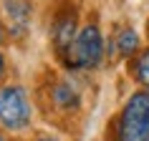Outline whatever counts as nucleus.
Listing matches in <instances>:
<instances>
[{"instance_id":"obj_13","label":"nucleus","mask_w":149,"mask_h":141,"mask_svg":"<svg viewBox=\"0 0 149 141\" xmlns=\"http://www.w3.org/2000/svg\"><path fill=\"white\" fill-rule=\"evenodd\" d=\"M147 30H149V23H147Z\"/></svg>"},{"instance_id":"obj_4","label":"nucleus","mask_w":149,"mask_h":141,"mask_svg":"<svg viewBox=\"0 0 149 141\" xmlns=\"http://www.w3.org/2000/svg\"><path fill=\"white\" fill-rule=\"evenodd\" d=\"M76 28H79V20H76V13H71V10H66V13H61V15H56L53 20V28H51V35H53V46L58 48V53H66L68 50V46L76 40Z\"/></svg>"},{"instance_id":"obj_12","label":"nucleus","mask_w":149,"mask_h":141,"mask_svg":"<svg viewBox=\"0 0 149 141\" xmlns=\"http://www.w3.org/2000/svg\"><path fill=\"white\" fill-rule=\"evenodd\" d=\"M0 141H5V136H3V133H0Z\"/></svg>"},{"instance_id":"obj_9","label":"nucleus","mask_w":149,"mask_h":141,"mask_svg":"<svg viewBox=\"0 0 149 141\" xmlns=\"http://www.w3.org/2000/svg\"><path fill=\"white\" fill-rule=\"evenodd\" d=\"M5 76V58H3V53H0V78Z\"/></svg>"},{"instance_id":"obj_7","label":"nucleus","mask_w":149,"mask_h":141,"mask_svg":"<svg viewBox=\"0 0 149 141\" xmlns=\"http://www.w3.org/2000/svg\"><path fill=\"white\" fill-rule=\"evenodd\" d=\"M116 48H119V53L124 55V58L134 55L136 50H139V35H136V30H132V28L121 30L119 38H116Z\"/></svg>"},{"instance_id":"obj_11","label":"nucleus","mask_w":149,"mask_h":141,"mask_svg":"<svg viewBox=\"0 0 149 141\" xmlns=\"http://www.w3.org/2000/svg\"><path fill=\"white\" fill-rule=\"evenodd\" d=\"M5 40V30H3V23H0V43Z\"/></svg>"},{"instance_id":"obj_2","label":"nucleus","mask_w":149,"mask_h":141,"mask_svg":"<svg viewBox=\"0 0 149 141\" xmlns=\"http://www.w3.org/2000/svg\"><path fill=\"white\" fill-rule=\"evenodd\" d=\"M104 58V38L99 25H86L81 28L76 40L63 53V63L68 68H96Z\"/></svg>"},{"instance_id":"obj_1","label":"nucleus","mask_w":149,"mask_h":141,"mask_svg":"<svg viewBox=\"0 0 149 141\" xmlns=\"http://www.w3.org/2000/svg\"><path fill=\"white\" fill-rule=\"evenodd\" d=\"M116 141H149V91L129 96L119 118Z\"/></svg>"},{"instance_id":"obj_6","label":"nucleus","mask_w":149,"mask_h":141,"mask_svg":"<svg viewBox=\"0 0 149 141\" xmlns=\"http://www.w3.org/2000/svg\"><path fill=\"white\" fill-rule=\"evenodd\" d=\"M53 103L58 106L61 111H76L81 106V96L79 91L71 86V83H66V81H61V83H56L53 86Z\"/></svg>"},{"instance_id":"obj_8","label":"nucleus","mask_w":149,"mask_h":141,"mask_svg":"<svg viewBox=\"0 0 149 141\" xmlns=\"http://www.w3.org/2000/svg\"><path fill=\"white\" fill-rule=\"evenodd\" d=\"M132 73H134V78L139 81L141 86L149 88V50L136 53V61H134V66H132Z\"/></svg>"},{"instance_id":"obj_5","label":"nucleus","mask_w":149,"mask_h":141,"mask_svg":"<svg viewBox=\"0 0 149 141\" xmlns=\"http://www.w3.org/2000/svg\"><path fill=\"white\" fill-rule=\"evenodd\" d=\"M3 8H5V13L10 18L13 35H20L28 28V20H31V5H28V0H3Z\"/></svg>"},{"instance_id":"obj_10","label":"nucleus","mask_w":149,"mask_h":141,"mask_svg":"<svg viewBox=\"0 0 149 141\" xmlns=\"http://www.w3.org/2000/svg\"><path fill=\"white\" fill-rule=\"evenodd\" d=\"M36 141H58V139H53V136H38Z\"/></svg>"},{"instance_id":"obj_3","label":"nucleus","mask_w":149,"mask_h":141,"mask_svg":"<svg viewBox=\"0 0 149 141\" xmlns=\"http://www.w3.org/2000/svg\"><path fill=\"white\" fill-rule=\"evenodd\" d=\"M0 124L8 131H20L31 124V103L20 86L0 88Z\"/></svg>"}]
</instances>
